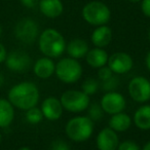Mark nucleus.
Returning <instances> with one entry per match:
<instances>
[{"instance_id":"f257e3e1","label":"nucleus","mask_w":150,"mask_h":150,"mask_svg":"<svg viewBox=\"0 0 150 150\" xmlns=\"http://www.w3.org/2000/svg\"><path fill=\"white\" fill-rule=\"evenodd\" d=\"M7 100L15 108L27 111L37 106L40 100L38 86L32 81H22L13 86L8 91Z\"/></svg>"},{"instance_id":"f03ea898","label":"nucleus","mask_w":150,"mask_h":150,"mask_svg":"<svg viewBox=\"0 0 150 150\" xmlns=\"http://www.w3.org/2000/svg\"><path fill=\"white\" fill-rule=\"evenodd\" d=\"M66 40L60 31L47 28L39 34L38 47L44 57L58 59L66 52Z\"/></svg>"},{"instance_id":"7ed1b4c3","label":"nucleus","mask_w":150,"mask_h":150,"mask_svg":"<svg viewBox=\"0 0 150 150\" xmlns=\"http://www.w3.org/2000/svg\"><path fill=\"white\" fill-rule=\"evenodd\" d=\"M94 123L88 115H77L67 121L65 125V134L72 142L83 143L93 136L95 129Z\"/></svg>"},{"instance_id":"20e7f679","label":"nucleus","mask_w":150,"mask_h":150,"mask_svg":"<svg viewBox=\"0 0 150 150\" xmlns=\"http://www.w3.org/2000/svg\"><path fill=\"white\" fill-rule=\"evenodd\" d=\"M83 69L80 64V62L76 59L70 58H63L58 61L56 64V74L57 78L63 83L72 84L77 82L81 78Z\"/></svg>"},{"instance_id":"39448f33","label":"nucleus","mask_w":150,"mask_h":150,"mask_svg":"<svg viewBox=\"0 0 150 150\" xmlns=\"http://www.w3.org/2000/svg\"><path fill=\"white\" fill-rule=\"evenodd\" d=\"M81 16L88 24L99 27L109 23L111 19V11L104 2L91 1L82 7Z\"/></svg>"},{"instance_id":"423d86ee","label":"nucleus","mask_w":150,"mask_h":150,"mask_svg":"<svg viewBox=\"0 0 150 150\" xmlns=\"http://www.w3.org/2000/svg\"><path fill=\"white\" fill-rule=\"evenodd\" d=\"M60 101L64 110L70 113H81L91 104V97L81 90H67L61 95Z\"/></svg>"},{"instance_id":"0eeeda50","label":"nucleus","mask_w":150,"mask_h":150,"mask_svg":"<svg viewBox=\"0 0 150 150\" xmlns=\"http://www.w3.org/2000/svg\"><path fill=\"white\" fill-rule=\"evenodd\" d=\"M127 92L134 102L146 104L150 101V80L143 76H136L129 81Z\"/></svg>"},{"instance_id":"6e6552de","label":"nucleus","mask_w":150,"mask_h":150,"mask_svg":"<svg viewBox=\"0 0 150 150\" xmlns=\"http://www.w3.org/2000/svg\"><path fill=\"white\" fill-rule=\"evenodd\" d=\"M15 35L19 41L25 44H32L39 37V27L34 20L24 18L15 27Z\"/></svg>"},{"instance_id":"1a4fd4ad","label":"nucleus","mask_w":150,"mask_h":150,"mask_svg":"<svg viewBox=\"0 0 150 150\" xmlns=\"http://www.w3.org/2000/svg\"><path fill=\"white\" fill-rule=\"evenodd\" d=\"M100 105L106 114L113 115L119 112H123L127 107V100L120 93L107 92L102 96Z\"/></svg>"},{"instance_id":"9d476101","label":"nucleus","mask_w":150,"mask_h":150,"mask_svg":"<svg viewBox=\"0 0 150 150\" xmlns=\"http://www.w3.org/2000/svg\"><path fill=\"white\" fill-rule=\"evenodd\" d=\"M4 64L11 72L24 73L29 70V68L31 67L32 60L27 52L17 50L7 54Z\"/></svg>"},{"instance_id":"9b49d317","label":"nucleus","mask_w":150,"mask_h":150,"mask_svg":"<svg viewBox=\"0 0 150 150\" xmlns=\"http://www.w3.org/2000/svg\"><path fill=\"white\" fill-rule=\"evenodd\" d=\"M107 66L116 75L127 74L133 69L134 60L127 52H117L109 56Z\"/></svg>"},{"instance_id":"f8f14e48","label":"nucleus","mask_w":150,"mask_h":150,"mask_svg":"<svg viewBox=\"0 0 150 150\" xmlns=\"http://www.w3.org/2000/svg\"><path fill=\"white\" fill-rule=\"evenodd\" d=\"M119 142L117 133L109 127L101 129L96 137V146L98 150H117Z\"/></svg>"},{"instance_id":"ddd939ff","label":"nucleus","mask_w":150,"mask_h":150,"mask_svg":"<svg viewBox=\"0 0 150 150\" xmlns=\"http://www.w3.org/2000/svg\"><path fill=\"white\" fill-rule=\"evenodd\" d=\"M40 109L45 119L50 121H57L62 117L64 108L60 99L56 97H47L41 103Z\"/></svg>"},{"instance_id":"4468645a","label":"nucleus","mask_w":150,"mask_h":150,"mask_svg":"<svg viewBox=\"0 0 150 150\" xmlns=\"http://www.w3.org/2000/svg\"><path fill=\"white\" fill-rule=\"evenodd\" d=\"M56 70V63L54 62V59L42 57L39 58L33 65L34 74L40 79H50L54 74Z\"/></svg>"},{"instance_id":"2eb2a0df","label":"nucleus","mask_w":150,"mask_h":150,"mask_svg":"<svg viewBox=\"0 0 150 150\" xmlns=\"http://www.w3.org/2000/svg\"><path fill=\"white\" fill-rule=\"evenodd\" d=\"M112 30L109 26L103 25L96 27L91 35V41L94 44L95 47L105 48L112 41Z\"/></svg>"},{"instance_id":"dca6fc26","label":"nucleus","mask_w":150,"mask_h":150,"mask_svg":"<svg viewBox=\"0 0 150 150\" xmlns=\"http://www.w3.org/2000/svg\"><path fill=\"white\" fill-rule=\"evenodd\" d=\"M38 5L42 15L48 19L59 18L64 11V5L61 0H40Z\"/></svg>"},{"instance_id":"f3484780","label":"nucleus","mask_w":150,"mask_h":150,"mask_svg":"<svg viewBox=\"0 0 150 150\" xmlns=\"http://www.w3.org/2000/svg\"><path fill=\"white\" fill-rule=\"evenodd\" d=\"M88 50L90 47L88 42L82 38H74L70 40L66 45V52L68 56L76 60L86 58Z\"/></svg>"},{"instance_id":"a211bd4d","label":"nucleus","mask_w":150,"mask_h":150,"mask_svg":"<svg viewBox=\"0 0 150 150\" xmlns=\"http://www.w3.org/2000/svg\"><path fill=\"white\" fill-rule=\"evenodd\" d=\"M109 54L104 48L94 47L88 52L86 56V61L90 67L94 69H99L107 65Z\"/></svg>"},{"instance_id":"6ab92c4d","label":"nucleus","mask_w":150,"mask_h":150,"mask_svg":"<svg viewBox=\"0 0 150 150\" xmlns=\"http://www.w3.org/2000/svg\"><path fill=\"white\" fill-rule=\"evenodd\" d=\"M133 123L141 131H150V104H142L135 111Z\"/></svg>"},{"instance_id":"aec40b11","label":"nucleus","mask_w":150,"mask_h":150,"mask_svg":"<svg viewBox=\"0 0 150 150\" xmlns=\"http://www.w3.org/2000/svg\"><path fill=\"white\" fill-rule=\"evenodd\" d=\"M109 127L115 131L117 134L118 133H125L133 125V118L129 116V114L123 111V112H119L116 114L111 115L110 119L108 121Z\"/></svg>"},{"instance_id":"412c9836","label":"nucleus","mask_w":150,"mask_h":150,"mask_svg":"<svg viewBox=\"0 0 150 150\" xmlns=\"http://www.w3.org/2000/svg\"><path fill=\"white\" fill-rule=\"evenodd\" d=\"M15 107L7 99L0 98V129L8 127L15 119Z\"/></svg>"},{"instance_id":"4be33fe9","label":"nucleus","mask_w":150,"mask_h":150,"mask_svg":"<svg viewBox=\"0 0 150 150\" xmlns=\"http://www.w3.org/2000/svg\"><path fill=\"white\" fill-rule=\"evenodd\" d=\"M26 120L30 123V125H38L44 119L42 111L40 108H38L37 106L30 108L26 111Z\"/></svg>"},{"instance_id":"5701e85b","label":"nucleus","mask_w":150,"mask_h":150,"mask_svg":"<svg viewBox=\"0 0 150 150\" xmlns=\"http://www.w3.org/2000/svg\"><path fill=\"white\" fill-rule=\"evenodd\" d=\"M86 110H88V116L90 117L94 122L101 120V119L104 117L105 112L103 111L101 105L98 104V103H93V104H90V106L88 107Z\"/></svg>"},{"instance_id":"b1692460","label":"nucleus","mask_w":150,"mask_h":150,"mask_svg":"<svg viewBox=\"0 0 150 150\" xmlns=\"http://www.w3.org/2000/svg\"><path fill=\"white\" fill-rule=\"evenodd\" d=\"M100 83L94 78H86L81 84V91L88 96H93L99 91Z\"/></svg>"},{"instance_id":"393cba45","label":"nucleus","mask_w":150,"mask_h":150,"mask_svg":"<svg viewBox=\"0 0 150 150\" xmlns=\"http://www.w3.org/2000/svg\"><path fill=\"white\" fill-rule=\"evenodd\" d=\"M119 83H120V79H119V75L113 74L110 78L104 80L101 83V88L104 91L105 93L107 92H114L116 91V88L119 86Z\"/></svg>"},{"instance_id":"a878e982","label":"nucleus","mask_w":150,"mask_h":150,"mask_svg":"<svg viewBox=\"0 0 150 150\" xmlns=\"http://www.w3.org/2000/svg\"><path fill=\"white\" fill-rule=\"evenodd\" d=\"M117 150H142V148L134 140H125L122 142H119Z\"/></svg>"},{"instance_id":"bb28decb","label":"nucleus","mask_w":150,"mask_h":150,"mask_svg":"<svg viewBox=\"0 0 150 150\" xmlns=\"http://www.w3.org/2000/svg\"><path fill=\"white\" fill-rule=\"evenodd\" d=\"M50 150H71V148L66 141L62 139H57L52 142Z\"/></svg>"},{"instance_id":"cd10ccee","label":"nucleus","mask_w":150,"mask_h":150,"mask_svg":"<svg viewBox=\"0 0 150 150\" xmlns=\"http://www.w3.org/2000/svg\"><path fill=\"white\" fill-rule=\"evenodd\" d=\"M114 73L111 71V69L109 68L108 66H104V67H101V68L98 69V77L101 81H104V80L108 79L110 78Z\"/></svg>"},{"instance_id":"c85d7f7f","label":"nucleus","mask_w":150,"mask_h":150,"mask_svg":"<svg viewBox=\"0 0 150 150\" xmlns=\"http://www.w3.org/2000/svg\"><path fill=\"white\" fill-rule=\"evenodd\" d=\"M141 11L145 17L150 19V0H141Z\"/></svg>"},{"instance_id":"c756f323","label":"nucleus","mask_w":150,"mask_h":150,"mask_svg":"<svg viewBox=\"0 0 150 150\" xmlns=\"http://www.w3.org/2000/svg\"><path fill=\"white\" fill-rule=\"evenodd\" d=\"M21 3L27 8H33L39 3L40 0H20Z\"/></svg>"},{"instance_id":"7c9ffc66","label":"nucleus","mask_w":150,"mask_h":150,"mask_svg":"<svg viewBox=\"0 0 150 150\" xmlns=\"http://www.w3.org/2000/svg\"><path fill=\"white\" fill-rule=\"evenodd\" d=\"M7 54H8V52H7L5 46L0 42V64H2V63L5 62V59H6V57H7Z\"/></svg>"},{"instance_id":"2f4dec72","label":"nucleus","mask_w":150,"mask_h":150,"mask_svg":"<svg viewBox=\"0 0 150 150\" xmlns=\"http://www.w3.org/2000/svg\"><path fill=\"white\" fill-rule=\"evenodd\" d=\"M145 65H146V68H147L148 72L150 73V50L147 52V54H146V58H145Z\"/></svg>"},{"instance_id":"473e14b6","label":"nucleus","mask_w":150,"mask_h":150,"mask_svg":"<svg viewBox=\"0 0 150 150\" xmlns=\"http://www.w3.org/2000/svg\"><path fill=\"white\" fill-rule=\"evenodd\" d=\"M142 150H150V140L149 141H147L145 144H144L143 148H142Z\"/></svg>"},{"instance_id":"72a5a7b5","label":"nucleus","mask_w":150,"mask_h":150,"mask_svg":"<svg viewBox=\"0 0 150 150\" xmlns=\"http://www.w3.org/2000/svg\"><path fill=\"white\" fill-rule=\"evenodd\" d=\"M3 83H4V76H3L2 73L0 72V88L3 86Z\"/></svg>"},{"instance_id":"f704fd0d","label":"nucleus","mask_w":150,"mask_h":150,"mask_svg":"<svg viewBox=\"0 0 150 150\" xmlns=\"http://www.w3.org/2000/svg\"><path fill=\"white\" fill-rule=\"evenodd\" d=\"M18 150H32V149L30 147H28V146H23V147L19 148Z\"/></svg>"},{"instance_id":"c9c22d12","label":"nucleus","mask_w":150,"mask_h":150,"mask_svg":"<svg viewBox=\"0 0 150 150\" xmlns=\"http://www.w3.org/2000/svg\"><path fill=\"white\" fill-rule=\"evenodd\" d=\"M127 1H129V2H133V3H136V2H141V0H127Z\"/></svg>"},{"instance_id":"e433bc0d","label":"nucleus","mask_w":150,"mask_h":150,"mask_svg":"<svg viewBox=\"0 0 150 150\" xmlns=\"http://www.w3.org/2000/svg\"><path fill=\"white\" fill-rule=\"evenodd\" d=\"M1 34H2V27L0 25V36H1Z\"/></svg>"},{"instance_id":"4c0bfd02","label":"nucleus","mask_w":150,"mask_h":150,"mask_svg":"<svg viewBox=\"0 0 150 150\" xmlns=\"http://www.w3.org/2000/svg\"><path fill=\"white\" fill-rule=\"evenodd\" d=\"M148 40H149V42H150V29H149V32H148Z\"/></svg>"},{"instance_id":"58836bf2","label":"nucleus","mask_w":150,"mask_h":150,"mask_svg":"<svg viewBox=\"0 0 150 150\" xmlns=\"http://www.w3.org/2000/svg\"><path fill=\"white\" fill-rule=\"evenodd\" d=\"M1 140H2V135H1V132H0V143H1Z\"/></svg>"}]
</instances>
